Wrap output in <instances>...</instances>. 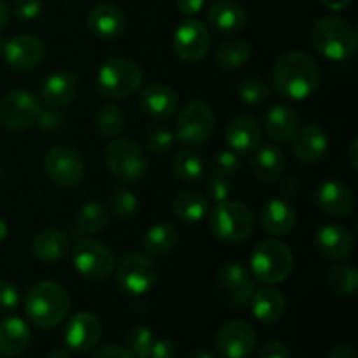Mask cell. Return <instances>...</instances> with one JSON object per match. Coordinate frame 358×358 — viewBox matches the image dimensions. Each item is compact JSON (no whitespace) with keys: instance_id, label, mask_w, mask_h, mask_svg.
<instances>
[{"instance_id":"6da1fadb","label":"cell","mask_w":358,"mask_h":358,"mask_svg":"<svg viewBox=\"0 0 358 358\" xmlns=\"http://www.w3.org/2000/svg\"><path fill=\"white\" fill-rule=\"evenodd\" d=\"M318 84L320 66L308 52H285L273 69V86L276 93L289 100H306L317 91Z\"/></svg>"},{"instance_id":"7a4b0ae2","label":"cell","mask_w":358,"mask_h":358,"mask_svg":"<svg viewBox=\"0 0 358 358\" xmlns=\"http://www.w3.org/2000/svg\"><path fill=\"white\" fill-rule=\"evenodd\" d=\"M70 310L69 292L56 282H38L27 292L24 311L28 318L41 329L56 327L65 320Z\"/></svg>"},{"instance_id":"3957f363","label":"cell","mask_w":358,"mask_h":358,"mask_svg":"<svg viewBox=\"0 0 358 358\" xmlns=\"http://www.w3.org/2000/svg\"><path fill=\"white\" fill-rule=\"evenodd\" d=\"M313 45L322 56L332 62H345L357 52V34L348 21L325 16L317 21L311 31Z\"/></svg>"},{"instance_id":"277c9868","label":"cell","mask_w":358,"mask_h":358,"mask_svg":"<svg viewBox=\"0 0 358 358\" xmlns=\"http://www.w3.org/2000/svg\"><path fill=\"white\" fill-rule=\"evenodd\" d=\"M294 268L292 250L278 240H264L254 248L250 257V275L264 285L285 282Z\"/></svg>"},{"instance_id":"5b68a950","label":"cell","mask_w":358,"mask_h":358,"mask_svg":"<svg viewBox=\"0 0 358 358\" xmlns=\"http://www.w3.org/2000/svg\"><path fill=\"white\" fill-rule=\"evenodd\" d=\"M143 80L138 63L128 58H110L100 66L96 87L108 100H122L135 93Z\"/></svg>"},{"instance_id":"8992f818","label":"cell","mask_w":358,"mask_h":358,"mask_svg":"<svg viewBox=\"0 0 358 358\" xmlns=\"http://www.w3.org/2000/svg\"><path fill=\"white\" fill-rule=\"evenodd\" d=\"M255 226L254 212L240 201L217 203L210 213V229L219 240L238 243L247 240Z\"/></svg>"},{"instance_id":"52a82bcc","label":"cell","mask_w":358,"mask_h":358,"mask_svg":"<svg viewBox=\"0 0 358 358\" xmlns=\"http://www.w3.org/2000/svg\"><path fill=\"white\" fill-rule=\"evenodd\" d=\"M105 159L110 173L124 184L138 182L145 175L149 161L138 143L126 138H114L105 150Z\"/></svg>"},{"instance_id":"ba28073f","label":"cell","mask_w":358,"mask_h":358,"mask_svg":"<svg viewBox=\"0 0 358 358\" xmlns=\"http://www.w3.org/2000/svg\"><path fill=\"white\" fill-rule=\"evenodd\" d=\"M72 262L76 271L91 282L107 280L115 269V255L110 248L93 238H83L73 245Z\"/></svg>"},{"instance_id":"9c48e42d","label":"cell","mask_w":358,"mask_h":358,"mask_svg":"<svg viewBox=\"0 0 358 358\" xmlns=\"http://www.w3.org/2000/svg\"><path fill=\"white\" fill-rule=\"evenodd\" d=\"M215 129V114L205 101H192L180 112L175 124L177 140L184 145H203Z\"/></svg>"},{"instance_id":"30bf717a","label":"cell","mask_w":358,"mask_h":358,"mask_svg":"<svg viewBox=\"0 0 358 358\" xmlns=\"http://www.w3.org/2000/svg\"><path fill=\"white\" fill-rule=\"evenodd\" d=\"M41 110V101L31 91H10L0 103V122L3 128L21 131L37 122Z\"/></svg>"},{"instance_id":"8fae6325","label":"cell","mask_w":358,"mask_h":358,"mask_svg":"<svg viewBox=\"0 0 358 358\" xmlns=\"http://www.w3.org/2000/svg\"><path fill=\"white\" fill-rule=\"evenodd\" d=\"M119 287L131 296L149 292L157 280V268L147 255L129 254L119 262L115 271Z\"/></svg>"},{"instance_id":"7c38bea8","label":"cell","mask_w":358,"mask_h":358,"mask_svg":"<svg viewBox=\"0 0 358 358\" xmlns=\"http://www.w3.org/2000/svg\"><path fill=\"white\" fill-rule=\"evenodd\" d=\"M44 168L49 180L59 187H73L84 177V159L72 147L56 145L49 149Z\"/></svg>"},{"instance_id":"4fadbf2b","label":"cell","mask_w":358,"mask_h":358,"mask_svg":"<svg viewBox=\"0 0 358 358\" xmlns=\"http://www.w3.org/2000/svg\"><path fill=\"white\" fill-rule=\"evenodd\" d=\"M257 343L255 329L241 320L224 324L215 338L217 352L222 358H248L257 348Z\"/></svg>"},{"instance_id":"5bb4252c","label":"cell","mask_w":358,"mask_h":358,"mask_svg":"<svg viewBox=\"0 0 358 358\" xmlns=\"http://www.w3.org/2000/svg\"><path fill=\"white\" fill-rule=\"evenodd\" d=\"M212 45L210 31L199 20L189 17L182 21L173 34V49L184 62H199L205 58Z\"/></svg>"},{"instance_id":"9a60e30c","label":"cell","mask_w":358,"mask_h":358,"mask_svg":"<svg viewBox=\"0 0 358 358\" xmlns=\"http://www.w3.org/2000/svg\"><path fill=\"white\" fill-rule=\"evenodd\" d=\"M101 334H103V325L100 318L87 311H80L66 322L63 338L70 350L86 353L100 343Z\"/></svg>"},{"instance_id":"2e32d148","label":"cell","mask_w":358,"mask_h":358,"mask_svg":"<svg viewBox=\"0 0 358 358\" xmlns=\"http://www.w3.org/2000/svg\"><path fill=\"white\" fill-rule=\"evenodd\" d=\"M2 55L7 65L13 66L14 70L28 72V70H34L35 66L44 62L45 48L41 38L24 34L10 38L6 44Z\"/></svg>"},{"instance_id":"e0dca14e","label":"cell","mask_w":358,"mask_h":358,"mask_svg":"<svg viewBox=\"0 0 358 358\" xmlns=\"http://www.w3.org/2000/svg\"><path fill=\"white\" fill-rule=\"evenodd\" d=\"M217 283L229 301L236 306H245L255 292V282L247 268L238 262L226 264L217 275Z\"/></svg>"},{"instance_id":"ac0fdd59","label":"cell","mask_w":358,"mask_h":358,"mask_svg":"<svg viewBox=\"0 0 358 358\" xmlns=\"http://www.w3.org/2000/svg\"><path fill=\"white\" fill-rule=\"evenodd\" d=\"M262 140V126L254 115H238L226 129V142L236 154H252Z\"/></svg>"},{"instance_id":"d6986e66","label":"cell","mask_w":358,"mask_h":358,"mask_svg":"<svg viewBox=\"0 0 358 358\" xmlns=\"http://www.w3.org/2000/svg\"><path fill=\"white\" fill-rule=\"evenodd\" d=\"M292 152L301 163L315 164L329 149V136L318 124H306L292 136Z\"/></svg>"},{"instance_id":"ffe728a7","label":"cell","mask_w":358,"mask_h":358,"mask_svg":"<svg viewBox=\"0 0 358 358\" xmlns=\"http://www.w3.org/2000/svg\"><path fill=\"white\" fill-rule=\"evenodd\" d=\"M317 203L327 215L332 217H345L348 215L355 205L353 192L350 191L345 182L338 178H327L322 182L320 187L317 189Z\"/></svg>"},{"instance_id":"44dd1931","label":"cell","mask_w":358,"mask_h":358,"mask_svg":"<svg viewBox=\"0 0 358 358\" xmlns=\"http://www.w3.org/2000/svg\"><path fill=\"white\" fill-rule=\"evenodd\" d=\"M126 17L119 7L112 3H98L87 14V28L98 38H115L124 31Z\"/></svg>"},{"instance_id":"7402d4cb","label":"cell","mask_w":358,"mask_h":358,"mask_svg":"<svg viewBox=\"0 0 358 358\" xmlns=\"http://www.w3.org/2000/svg\"><path fill=\"white\" fill-rule=\"evenodd\" d=\"M315 247L324 257L338 261L352 252L353 236L339 224H325L315 233Z\"/></svg>"},{"instance_id":"603a6c76","label":"cell","mask_w":358,"mask_h":358,"mask_svg":"<svg viewBox=\"0 0 358 358\" xmlns=\"http://www.w3.org/2000/svg\"><path fill=\"white\" fill-rule=\"evenodd\" d=\"M140 105L152 117L170 119L178 108V96L166 84L152 83L140 93Z\"/></svg>"},{"instance_id":"cb8c5ba5","label":"cell","mask_w":358,"mask_h":358,"mask_svg":"<svg viewBox=\"0 0 358 358\" xmlns=\"http://www.w3.org/2000/svg\"><path fill=\"white\" fill-rule=\"evenodd\" d=\"M261 224L269 234L283 238L296 226V212L292 205L282 198L269 199L261 212Z\"/></svg>"},{"instance_id":"d4e9b609","label":"cell","mask_w":358,"mask_h":358,"mask_svg":"<svg viewBox=\"0 0 358 358\" xmlns=\"http://www.w3.org/2000/svg\"><path fill=\"white\" fill-rule=\"evenodd\" d=\"M79 91V79L72 72H55L42 84V100L48 107H63L70 103L77 96Z\"/></svg>"},{"instance_id":"484cf974","label":"cell","mask_w":358,"mask_h":358,"mask_svg":"<svg viewBox=\"0 0 358 358\" xmlns=\"http://www.w3.org/2000/svg\"><path fill=\"white\" fill-rule=\"evenodd\" d=\"M252 315L262 324H276L283 318L287 310L285 297L280 290L264 287V289H255L254 296L250 297Z\"/></svg>"},{"instance_id":"4316f807","label":"cell","mask_w":358,"mask_h":358,"mask_svg":"<svg viewBox=\"0 0 358 358\" xmlns=\"http://www.w3.org/2000/svg\"><path fill=\"white\" fill-rule=\"evenodd\" d=\"M208 23L222 34H236L247 24V13L234 0H217L208 9Z\"/></svg>"},{"instance_id":"83f0119b","label":"cell","mask_w":358,"mask_h":358,"mask_svg":"<svg viewBox=\"0 0 358 358\" xmlns=\"http://www.w3.org/2000/svg\"><path fill=\"white\" fill-rule=\"evenodd\" d=\"M254 157H252V171H254L255 177L261 182H275L282 177V173L285 171V154L280 149L278 145H268L257 147L254 150Z\"/></svg>"},{"instance_id":"f1b7e54d","label":"cell","mask_w":358,"mask_h":358,"mask_svg":"<svg viewBox=\"0 0 358 358\" xmlns=\"http://www.w3.org/2000/svg\"><path fill=\"white\" fill-rule=\"evenodd\" d=\"M30 345V329L17 317L0 320V355L17 357Z\"/></svg>"},{"instance_id":"f546056e","label":"cell","mask_w":358,"mask_h":358,"mask_svg":"<svg viewBox=\"0 0 358 358\" xmlns=\"http://www.w3.org/2000/svg\"><path fill=\"white\" fill-rule=\"evenodd\" d=\"M266 129L275 142H289L299 129V115L289 105H275L266 115Z\"/></svg>"},{"instance_id":"4dcf8cb0","label":"cell","mask_w":358,"mask_h":358,"mask_svg":"<svg viewBox=\"0 0 358 358\" xmlns=\"http://www.w3.org/2000/svg\"><path fill=\"white\" fill-rule=\"evenodd\" d=\"M208 208V198L198 191H182L171 203V212L182 222H201Z\"/></svg>"},{"instance_id":"1f68e13d","label":"cell","mask_w":358,"mask_h":358,"mask_svg":"<svg viewBox=\"0 0 358 358\" xmlns=\"http://www.w3.org/2000/svg\"><path fill=\"white\" fill-rule=\"evenodd\" d=\"M34 254L44 262H58L66 255L70 248V241L62 231L58 229H45L41 231L34 238Z\"/></svg>"},{"instance_id":"d6a6232c","label":"cell","mask_w":358,"mask_h":358,"mask_svg":"<svg viewBox=\"0 0 358 358\" xmlns=\"http://www.w3.org/2000/svg\"><path fill=\"white\" fill-rule=\"evenodd\" d=\"M178 243V231L173 224L159 222L154 224L143 238V247L154 257H163L170 254Z\"/></svg>"},{"instance_id":"836d02e7","label":"cell","mask_w":358,"mask_h":358,"mask_svg":"<svg viewBox=\"0 0 358 358\" xmlns=\"http://www.w3.org/2000/svg\"><path fill=\"white\" fill-rule=\"evenodd\" d=\"M252 58V48L240 38H227L217 48L215 59L222 69L238 70Z\"/></svg>"},{"instance_id":"e575fe53","label":"cell","mask_w":358,"mask_h":358,"mask_svg":"<svg viewBox=\"0 0 358 358\" xmlns=\"http://www.w3.org/2000/svg\"><path fill=\"white\" fill-rule=\"evenodd\" d=\"M108 210L100 201H87L77 212V227L84 234H98L108 226Z\"/></svg>"},{"instance_id":"d590c367","label":"cell","mask_w":358,"mask_h":358,"mask_svg":"<svg viewBox=\"0 0 358 358\" xmlns=\"http://www.w3.org/2000/svg\"><path fill=\"white\" fill-rule=\"evenodd\" d=\"M173 171L185 184H198L205 177V163L192 150H180L173 157Z\"/></svg>"},{"instance_id":"8d00e7d4","label":"cell","mask_w":358,"mask_h":358,"mask_svg":"<svg viewBox=\"0 0 358 358\" xmlns=\"http://www.w3.org/2000/svg\"><path fill=\"white\" fill-rule=\"evenodd\" d=\"M329 285L339 296H353L358 287V273L350 264H336L329 269Z\"/></svg>"},{"instance_id":"74e56055","label":"cell","mask_w":358,"mask_h":358,"mask_svg":"<svg viewBox=\"0 0 358 358\" xmlns=\"http://www.w3.org/2000/svg\"><path fill=\"white\" fill-rule=\"evenodd\" d=\"M124 112L117 105H103L96 115L98 131L105 138H117L124 129Z\"/></svg>"},{"instance_id":"f35d334b","label":"cell","mask_w":358,"mask_h":358,"mask_svg":"<svg viewBox=\"0 0 358 358\" xmlns=\"http://www.w3.org/2000/svg\"><path fill=\"white\" fill-rule=\"evenodd\" d=\"M238 98L247 105H259L266 101L271 94V87L261 77H247L240 80L236 87Z\"/></svg>"},{"instance_id":"ab89813d","label":"cell","mask_w":358,"mask_h":358,"mask_svg":"<svg viewBox=\"0 0 358 358\" xmlns=\"http://www.w3.org/2000/svg\"><path fill=\"white\" fill-rule=\"evenodd\" d=\"M108 205H110L112 213L115 217H119L122 220H128L138 210V199H136V196L129 189L117 187L112 191L110 198H108Z\"/></svg>"},{"instance_id":"60d3db41","label":"cell","mask_w":358,"mask_h":358,"mask_svg":"<svg viewBox=\"0 0 358 358\" xmlns=\"http://www.w3.org/2000/svg\"><path fill=\"white\" fill-rule=\"evenodd\" d=\"M126 345L135 358H149L150 348L154 345V334L150 329L138 325L133 327L126 336Z\"/></svg>"},{"instance_id":"b9f144b4","label":"cell","mask_w":358,"mask_h":358,"mask_svg":"<svg viewBox=\"0 0 358 358\" xmlns=\"http://www.w3.org/2000/svg\"><path fill=\"white\" fill-rule=\"evenodd\" d=\"M175 142V135L168 128H163V126H157V128H152L145 136V145L150 152L154 154H163L168 152L171 149Z\"/></svg>"},{"instance_id":"7bdbcfd3","label":"cell","mask_w":358,"mask_h":358,"mask_svg":"<svg viewBox=\"0 0 358 358\" xmlns=\"http://www.w3.org/2000/svg\"><path fill=\"white\" fill-rule=\"evenodd\" d=\"M233 192V182L229 177H222V175H213L208 182H206V196L212 201L222 203L227 201Z\"/></svg>"},{"instance_id":"ee69618b","label":"cell","mask_w":358,"mask_h":358,"mask_svg":"<svg viewBox=\"0 0 358 358\" xmlns=\"http://www.w3.org/2000/svg\"><path fill=\"white\" fill-rule=\"evenodd\" d=\"M213 168H215V175H222V177H231L240 168V159L238 154L233 150H222L213 159Z\"/></svg>"},{"instance_id":"f6af8a7d","label":"cell","mask_w":358,"mask_h":358,"mask_svg":"<svg viewBox=\"0 0 358 358\" xmlns=\"http://www.w3.org/2000/svg\"><path fill=\"white\" fill-rule=\"evenodd\" d=\"M20 304V292L9 282H0V313H9Z\"/></svg>"},{"instance_id":"bcb514c9","label":"cell","mask_w":358,"mask_h":358,"mask_svg":"<svg viewBox=\"0 0 358 358\" xmlns=\"http://www.w3.org/2000/svg\"><path fill=\"white\" fill-rule=\"evenodd\" d=\"M10 10H13L20 20L31 21L35 20V17L41 16L42 2L41 0H16Z\"/></svg>"},{"instance_id":"7dc6e473","label":"cell","mask_w":358,"mask_h":358,"mask_svg":"<svg viewBox=\"0 0 358 358\" xmlns=\"http://www.w3.org/2000/svg\"><path fill=\"white\" fill-rule=\"evenodd\" d=\"M37 122L41 124L42 129H45V131H55V129L62 128L63 126V122H65V115H63L56 107L42 108L41 114H38Z\"/></svg>"},{"instance_id":"c3c4849f","label":"cell","mask_w":358,"mask_h":358,"mask_svg":"<svg viewBox=\"0 0 358 358\" xmlns=\"http://www.w3.org/2000/svg\"><path fill=\"white\" fill-rule=\"evenodd\" d=\"M257 358H290V348L287 346V343L275 339V341H268L261 346Z\"/></svg>"},{"instance_id":"681fc988","label":"cell","mask_w":358,"mask_h":358,"mask_svg":"<svg viewBox=\"0 0 358 358\" xmlns=\"http://www.w3.org/2000/svg\"><path fill=\"white\" fill-rule=\"evenodd\" d=\"M91 358H135V355L128 348H124V346L108 345L98 348Z\"/></svg>"},{"instance_id":"f907efd6","label":"cell","mask_w":358,"mask_h":358,"mask_svg":"<svg viewBox=\"0 0 358 358\" xmlns=\"http://www.w3.org/2000/svg\"><path fill=\"white\" fill-rule=\"evenodd\" d=\"M175 352L177 350L170 339H159V341H154L149 358H175Z\"/></svg>"},{"instance_id":"816d5d0a","label":"cell","mask_w":358,"mask_h":358,"mask_svg":"<svg viewBox=\"0 0 358 358\" xmlns=\"http://www.w3.org/2000/svg\"><path fill=\"white\" fill-rule=\"evenodd\" d=\"M203 6H205V0H177V9L187 17L198 16L203 10Z\"/></svg>"},{"instance_id":"f5cc1de1","label":"cell","mask_w":358,"mask_h":358,"mask_svg":"<svg viewBox=\"0 0 358 358\" xmlns=\"http://www.w3.org/2000/svg\"><path fill=\"white\" fill-rule=\"evenodd\" d=\"M325 358H358L355 348L348 345H339L336 348H332L331 352L325 355Z\"/></svg>"},{"instance_id":"db71d44e","label":"cell","mask_w":358,"mask_h":358,"mask_svg":"<svg viewBox=\"0 0 358 358\" xmlns=\"http://www.w3.org/2000/svg\"><path fill=\"white\" fill-rule=\"evenodd\" d=\"M10 17H13V10H10V7L7 6L6 2H2V0H0V31H2L7 24H9Z\"/></svg>"},{"instance_id":"11a10c76","label":"cell","mask_w":358,"mask_h":358,"mask_svg":"<svg viewBox=\"0 0 358 358\" xmlns=\"http://www.w3.org/2000/svg\"><path fill=\"white\" fill-rule=\"evenodd\" d=\"M320 2L331 10H343V9H346V7H348L353 0H320Z\"/></svg>"},{"instance_id":"9f6ffc18","label":"cell","mask_w":358,"mask_h":358,"mask_svg":"<svg viewBox=\"0 0 358 358\" xmlns=\"http://www.w3.org/2000/svg\"><path fill=\"white\" fill-rule=\"evenodd\" d=\"M357 154H358V140L355 138L352 142V145H350V150H348V161H350V164H352L353 170H357V168H358Z\"/></svg>"},{"instance_id":"6f0895ef","label":"cell","mask_w":358,"mask_h":358,"mask_svg":"<svg viewBox=\"0 0 358 358\" xmlns=\"http://www.w3.org/2000/svg\"><path fill=\"white\" fill-rule=\"evenodd\" d=\"M187 358H215V355L212 352H208V350H196Z\"/></svg>"},{"instance_id":"680465c9","label":"cell","mask_w":358,"mask_h":358,"mask_svg":"<svg viewBox=\"0 0 358 358\" xmlns=\"http://www.w3.org/2000/svg\"><path fill=\"white\" fill-rule=\"evenodd\" d=\"M48 358H72V355L69 353V350H55V352H51L48 355Z\"/></svg>"},{"instance_id":"91938a15","label":"cell","mask_w":358,"mask_h":358,"mask_svg":"<svg viewBox=\"0 0 358 358\" xmlns=\"http://www.w3.org/2000/svg\"><path fill=\"white\" fill-rule=\"evenodd\" d=\"M6 236H7V224L0 219V241L6 240Z\"/></svg>"},{"instance_id":"94428289","label":"cell","mask_w":358,"mask_h":358,"mask_svg":"<svg viewBox=\"0 0 358 358\" xmlns=\"http://www.w3.org/2000/svg\"><path fill=\"white\" fill-rule=\"evenodd\" d=\"M6 44H7V42L3 41V37H0V55H2L3 49H6Z\"/></svg>"}]
</instances>
